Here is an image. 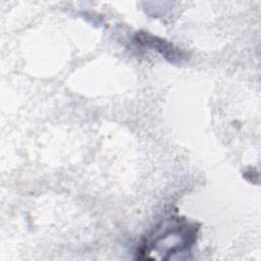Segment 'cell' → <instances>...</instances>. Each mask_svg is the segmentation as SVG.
Listing matches in <instances>:
<instances>
[{
  "label": "cell",
  "instance_id": "7a4b0ae2",
  "mask_svg": "<svg viewBox=\"0 0 261 261\" xmlns=\"http://www.w3.org/2000/svg\"><path fill=\"white\" fill-rule=\"evenodd\" d=\"M136 41L143 46L152 48L160 52L166 59H168L171 62L180 61L184 58L181 52L177 50V48H174L172 44L158 37H155L149 33H138L136 36Z\"/></svg>",
  "mask_w": 261,
  "mask_h": 261
},
{
  "label": "cell",
  "instance_id": "6da1fadb",
  "mask_svg": "<svg viewBox=\"0 0 261 261\" xmlns=\"http://www.w3.org/2000/svg\"><path fill=\"white\" fill-rule=\"evenodd\" d=\"M198 228L179 218L168 220L145 241L140 249V259L168 260L173 255L189 250L197 237Z\"/></svg>",
  "mask_w": 261,
  "mask_h": 261
}]
</instances>
